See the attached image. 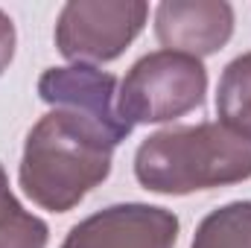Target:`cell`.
Segmentation results:
<instances>
[{"mask_svg":"<svg viewBox=\"0 0 251 248\" xmlns=\"http://www.w3.org/2000/svg\"><path fill=\"white\" fill-rule=\"evenodd\" d=\"M111 161L114 143L100 128L53 108L26 134L18 181L41 210L67 213L111 175Z\"/></svg>","mask_w":251,"mask_h":248,"instance_id":"1","label":"cell"},{"mask_svg":"<svg viewBox=\"0 0 251 248\" xmlns=\"http://www.w3.org/2000/svg\"><path fill=\"white\" fill-rule=\"evenodd\" d=\"M134 178L158 196L243 184L251 178V140L222 123L170 125L137 146Z\"/></svg>","mask_w":251,"mask_h":248,"instance_id":"2","label":"cell"},{"mask_svg":"<svg viewBox=\"0 0 251 248\" xmlns=\"http://www.w3.org/2000/svg\"><path fill=\"white\" fill-rule=\"evenodd\" d=\"M207 70L201 59L155 50L131 64L117 91V111L128 125L170 123L204 102Z\"/></svg>","mask_w":251,"mask_h":248,"instance_id":"3","label":"cell"},{"mask_svg":"<svg viewBox=\"0 0 251 248\" xmlns=\"http://www.w3.org/2000/svg\"><path fill=\"white\" fill-rule=\"evenodd\" d=\"M149 21L143 0H70L56 21V47L73 64L120 59Z\"/></svg>","mask_w":251,"mask_h":248,"instance_id":"4","label":"cell"},{"mask_svg":"<svg viewBox=\"0 0 251 248\" xmlns=\"http://www.w3.org/2000/svg\"><path fill=\"white\" fill-rule=\"evenodd\" d=\"M38 97L50 108L67 111L100 128L114 146L123 143L134 128L117 111V76L91 64H67L44 70L38 79Z\"/></svg>","mask_w":251,"mask_h":248,"instance_id":"5","label":"cell"},{"mask_svg":"<svg viewBox=\"0 0 251 248\" xmlns=\"http://www.w3.org/2000/svg\"><path fill=\"white\" fill-rule=\"evenodd\" d=\"M178 216L158 204L123 201L76 222L62 248H176Z\"/></svg>","mask_w":251,"mask_h":248,"instance_id":"6","label":"cell"},{"mask_svg":"<svg viewBox=\"0 0 251 248\" xmlns=\"http://www.w3.org/2000/svg\"><path fill=\"white\" fill-rule=\"evenodd\" d=\"M155 35L164 50L204 59L234 35V6L225 0H164L155 9Z\"/></svg>","mask_w":251,"mask_h":248,"instance_id":"7","label":"cell"},{"mask_svg":"<svg viewBox=\"0 0 251 248\" xmlns=\"http://www.w3.org/2000/svg\"><path fill=\"white\" fill-rule=\"evenodd\" d=\"M219 123L251 140V53L237 56L219 76L216 88Z\"/></svg>","mask_w":251,"mask_h":248,"instance_id":"8","label":"cell"},{"mask_svg":"<svg viewBox=\"0 0 251 248\" xmlns=\"http://www.w3.org/2000/svg\"><path fill=\"white\" fill-rule=\"evenodd\" d=\"M190 248H251V201H228L210 210Z\"/></svg>","mask_w":251,"mask_h":248,"instance_id":"9","label":"cell"},{"mask_svg":"<svg viewBox=\"0 0 251 248\" xmlns=\"http://www.w3.org/2000/svg\"><path fill=\"white\" fill-rule=\"evenodd\" d=\"M47 222L24 210V204L9 190V178L0 167V248H47Z\"/></svg>","mask_w":251,"mask_h":248,"instance_id":"10","label":"cell"},{"mask_svg":"<svg viewBox=\"0 0 251 248\" xmlns=\"http://www.w3.org/2000/svg\"><path fill=\"white\" fill-rule=\"evenodd\" d=\"M15 41H18L15 24H12V18L0 9V76H3V70L12 64V59H15Z\"/></svg>","mask_w":251,"mask_h":248,"instance_id":"11","label":"cell"}]
</instances>
